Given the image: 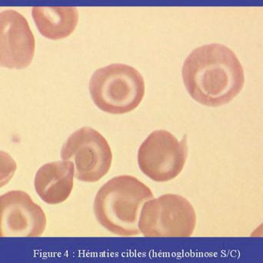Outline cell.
Returning a JSON list of instances; mask_svg holds the SVG:
<instances>
[{
    "instance_id": "1",
    "label": "cell",
    "mask_w": 263,
    "mask_h": 263,
    "mask_svg": "<svg viewBox=\"0 0 263 263\" xmlns=\"http://www.w3.org/2000/svg\"><path fill=\"white\" fill-rule=\"evenodd\" d=\"M182 75L192 98L210 107L228 104L245 83L243 68L236 54L217 43L194 49L184 62Z\"/></svg>"
},
{
    "instance_id": "2",
    "label": "cell",
    "mask_w": 263,
    "mask_h": 263,
    "mask_svg": "<svg viewBox=\"0 0 263 263\" xmlns=\"http://www.w3.org/2000/svg\"><path fill=\"white\" fill-rule=\"evenodd\" d=\"M153 197L152 190L136 177L117 176L99 190L94 200V213L100 225L112 234L138 236L141 233V210Z\"/></svg>"
},
{
    "instance_id": "3",
    "label": "cell",
    "mask_w": 263,
    "mask_h": 263,
    "mask_svg": "<svg viewBox=\"0 0 263 263\" xmlns=\"http://www.w3.org/2000/svg\"><path fill=\"white\" fill-rule=\"evenodd\" d=\"M89 92L99 109L109 114L136 109L145 95V82L139 71L126 64H111L97 69L89 81Z\"/></svg>"
},
{
    "instance_id": "4",
    "label": "cell",
    "mask_w": 263,
    "mask_h": 263,
    "mask_svg": "<svg viewBox=\"0 0 263 263\" xmlns=\"http://www.w3.org/2000/svg\"><path fill=\"white\" fill-rule=\"evenodd\" d=\"M196 222V211L188 199L179 195L165 194L145 202L139 229L146 237H190Z\"/></svg>"
},
{
    "instance_id": "5",
    "label": "cell",
    "mask_w": 263,
    "mask_h": 263,
    "mask_svg": "<svg viewBox=\"0 0 263 263\" xmlns=\"http://www.w3.org/2000/svg\"><path fill=\"white\" fill-rule=\"evenodd\" d=\"M61 158L73 164L74 176L77 179L96 182L109 173L112 153L104 136L86 126L68 138L62 147Z\"/></svg>"
},
{
    "instance_id": "6",
    "label": "cell",
    "mask_w": 263,
    "mask_h": 263,
    "mask_svg": "<svg viewBox=\"0 0 263 263\" xmlns=\"http://www.w3.org/2000/svg\"><path fill=\"white\" fill-rule=\"evenodd\" d=\"M188 156L186 138L179 141L166 130L153 131L141 144L138 164L152 180L165 182L177 177L183 170Z\"/></svg>"
},
{
    "instance_id": "7",
    "label": "cell",
    "mask_w": 263,
    "mask_h": 263,
    "mask_svg": "<svg viewBox=\"0 0 263 263\" xmlns=\"http://www.w3.org/2000/svg\"><path fill=\"white\" fill-rule=\"evenodd\" d=\"M2 237H38L46 228V216L29 194L21 190L5 193L0 199Z\"/></svg>"
},
{
    "instance_id": "8",
    "label": "cell",
    "mask_w": 263,
    "mask_h": 263,
    "mask_svg": "<svg viewBox=\"0 0 263 263\" xmlns=\"http://www.w3.org/2000/svg\"><path fill=\"white\" fill-rule=\"evenodd\" d=\"M35 47V38L26 18L12 9L2 12L1 66L17 69L27 67Z\"/></svg>"
},
{
    "instance_id": "9",
    "label": "cell",
    "mask_w": 263,
    "mask_h": 263,
    "mask_svg": "<svg viewBox=\"0 0 263 263\" xmlns=\"http://www.w3.org/2000/svg\"><path fill=\"white\" fill-rule=\"evenodd\" d=\"M73 177L74 165L72 162L63 160L45 164L35 174V191L46 203H62L72 193Z\"/></svg>"
},
{
    "instance_id": "10",
    "label": "cell",
    "mask_w": 263,
    "mask_h": 263,
    "mask_svg": "<svg viewBox=\"0 0 263 263\" xmlns=\"http://www.w3.org/2000/svg\"><path fill=\"white\" fill-rule=\"evenodd\" d=\"M32 13L40 33L50 40L69 36L78 23L79 12L75 7L35 6Z\"/></svg>"
}]
</instances>
